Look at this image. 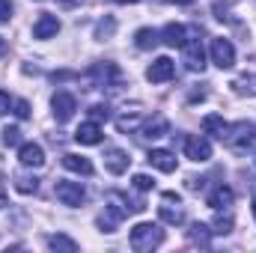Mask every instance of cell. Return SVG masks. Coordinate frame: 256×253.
I'll use <instances>...</instances> for the list:
<instances>
[{
  "mask_svg": "<svg viewBox=\"0 0 256 253\" xmlns=\"http://www.w3.org/2000/svg\"><path fill=\"white\" fill-rule=\"evenodd\" d=\"M220 143L226 146V149H232V152H248V146H254L256 143V126L254 122H226L224 128V134H220Z\"/></svg>",
  "mask_w": 256,
  "mask_h": 253,
  "instance_id": "6da1fadb",
  "label": "cell"
},
{
  "mask_svg": "<svg viewBox=\"0 0 256 253\" xmlns=\"http://www.w3.org/2000/svg\"><path fill=\"white\" fill-rule=\"evenodd\" d=\"M128 242H131V248L137 253H149L164 244V230L158 224H137V226H131Z\"/></svg>",
  "mask_w": 256,
  "mask_h": 253,
  "instance_id": "7a4b0ae2",
  "label": "cell"
},
{
  "mask_svg": "<svg viewBox=\"0 0 256 253\" xmlns=\"http://www.w3.org/2000/svg\"><path fill=\"white\" fill-rule=\"evenodd\" d=\"M182 63H185V68H191V72H202L206 68V51H202L200 33H194L191 39L182 45Z\"/></svg>",
  "mask_w": 256,
  "mask_h": 253,
  "instance_id": "3957f363",
  "label": "cell"
},
{
  "mask_svg": "<svg viewBox=\"0 0 256 253\" xmlns=\"http://www.w3.org/2000/svg\"><path fill=\"white\" fill-rule=\"evenodd\" d=\"M208 54H212V63L218 66V68H232V66H236V48H232V42L224 39V36L212 39Z\"/></svg>",
  "mask_w": 256,
  "mask_h": 253,
  "instance_id": "277c9868",
  "label": "cell"
},
{
  "mask_svg": "<svg viewBox=\"0 0 256 253\" xmlns=\"http://www.w3.org/2000/svg\"><path fill=\"white\" fill-rule=\"evenodd\" d=\"M182 200H179V194H173V190H167L164 194V202L158 206V214H161V220L164 224H170V226H179V224H185V212H182V206H179Z\"/></svg>",
  "mask_w": 256,
  "mask_h": 253,
  "instance_id": "5b68a950",
  "label": "cell"
},
{
  "mask_svg": "<svg viewBox=\"0 0 256 253\" xmlns=\"http://www.w3.org/2000/svg\"><path fill=\"white\" fill-rule=\"evenodd\" d=\"M185 155L196 161V164H206L208 158H212V143H208V137H202V134H188L185 137Z\"/></svg>",
  "mask_w": 256,
  "mask_h": 253,
  "instance_id": "8992f818",
  "label": "cell"
},
{
  "mask_svg": "<svg viewBox=\"0 0 256 253\" xmlns=\"http://www.w3.org/2000/svg\"><path fill=\"white\" fill-rule=\"evenodd\" d=\"M54 194H57V200H60L63 206H72V208L86 200V190H84L80 182H57V185H54Z\"/></svg>",
  "mask_w": 256,
  "mask_h": 253,
  "instance_id": "52a82bcc",
  "label": "cell"
},
{
  "mask_svg": "<svg viewBox=\"0 0 256 253\" xmlns=\"http://www.w3.org/2000/svg\"><path fill=\"white\" fill-rule=\"evenodd\" d=\"M51 110H54L57 122H68V120L74 116V110H78V102H74L72 92H54V98H51Z\"/></svg>",
  "mask_w": 256,
  "mask_h": 253,
  "instance_id": "ba28073f",
  "label": "cell"
},
{
  "mask_svg": "<svg viewBox=\"0 0 256 253\" xmlns=\"http://www.w3.org/2000/svg\"><path fill=\"white\" fill-rule=\"evenodd\" d=\"M176 74V63L170 60V57H158L155 63L146 68V80H152V84H164V80H170Z\"/></svg>",
  "mask_w": 256,
  "mask_h": 253,
  "instance_id": "9c48e42d",
  "label": "cell"
},
{
  "mask_svg": "<svg viewBox=\"0 0 256 253\" xmlns=\"http://www.w3.org/2000/svg\"><path fill=\"white\" fill-rule=\"evenodd\" d=\"M74 140H78L80 146H98V143L104 140L102 126H98L96 120H90V122H80V126H78V131H74Z\"/></svg>",
  "mask_w": 256,
  "mask_h": 253,
  "instance_id": "30bf717a",
  "label": "cell"
},
{
  "mask_svg": "<svg viewBox=\"0 0 256 253\" xmlns=\"http://www.w3.org/2000/svg\"><path fill=\"white\" fill-rule=\"evenodd\" d=\"M194 33H196V30H194V27H185V24H167L161 36H164V42H167L170 48H182Z\"/></svg>",
  "mask_w": 256,
  "mask_h": 253,
  "instance_id": "8fae6325",
  "label": "cell"
},
{
  "mask_svg": "<svg viewBox=\"0 0 256 253\" xmlns=\"http://www.w3.org/2000/svg\"><path fill=\"white\" fill-rule=\"evenodd\" d=\"M57 33H60V18L42 12V15L36 18V24H33V36H36V39H51V36H57Z\"/></svg>",
  "mask_w": 256,
  "mask_h": 253,
  "instance_id": "7c38bea8",
  "label": "cell"
},
{
  "mask_svg": "<svg viewBox=\"0 0 256 253\" xmlns=\"http://www.w3.org/2000/svg\"><path fill=\"white\" fill-rule=\"evenodd\" d=\"M18 161L24 167H42L45 164V149L39 143H21L18 146Z\"/></svg>",
  "mask_w": 256,
  "mask_h": 253,
  "instance_id": "4fadbf2b",
  "label": "cell"
},
{
  "mask_svg": "<svg viewBox=\"0 0 256 253\" xmlns=\"http://www.w3.org/2000/svg\"><path fill=\"white\" fill-rule=\"evenodd\" d=\"M146 161H149L155 170H161V173H173V170H176V155H173L170 149H152V152L146 155Z\"/></svg>",
  "mask_w": 256,
  "mask_h": 253,
  "instance_id": "5bb4252c",
  "label": "cell"
},
{
  "mask_svg": "<svg viewBox=\"0 0 256 253\" xmlns=\"http://www.w3.org/2000/svg\"><path fill=\"white\" fill-rule=\"evenodd\" d=\"M104 167H108L114 176H122L128 167H131V158H128L122 149H108V155H104Z\"/></svg>",
  "mask_w": 256,
  "mask_h": 253,
  "instance_id": "9a60e30c",
  "label": "cell"
},
{
  "mask_svg": "<svg viewBox=\"0 0 256 253\" xmlns=\"http://www.w3.org/2000/svg\"><path fill=\"white\" fill-rule=\"evenodd\" d=\"M232 200H236V194H232V188H226V185H218V188L208 194V208H214V212H220V208H230L232 206Z\"/></svg>",
  "mask_w": 256,
  "mask_h": 253,
  "instance_id": "2e32d148",
  "label": "cell"
},
{
  "mask_svg": "<svg viewBox=\"0 0 256 253\" xmlns=\"http://www.w3.org/2000/svg\"><path fill=\"white\" fill-rule=\"evenodd\" d=\"M63 167L66 170H72V173H80V176H92L96 173V167H92V161L90 158H84V155H63Z\"/></svg>",
  "mask_w": 256,
  "mask_h": 253,
  "instance_id": "e0dca14e",
  "label": "cell"
},
{
  "mask_svg": "<svg viewBox=\"0 0 256 253\" xmlns=\"http://www.w3.org/2000/svg\"><path fill=\"white\" fill-rule=\"evenodd\" d=\"M188 242L196 244V248H208L212 244V230L206 224H194L191 230H188Z\"/></svg>",
  "mask_w": 256,
  "mask_h": 253,
  "instance_id": "ac0fdd59",
  "label": "cell"
},
{
  "mask_svg": "<svg viewBox=\"0 0 256 253\" xmlns=\"http://www.w3.org/2000/svg\"><path fill=\"white\" fill-rule=\"evenodd\" d=\"M170 131V122L164 120V116H152L146 126H143V137H149V140H155V137H164Z\"/></svg>",
  "mask_w": 256,
  "mask_h": 253,
  "instance_id": "d6986e66",
  "label": "cell"
},
{
  "mask_svg": "<svg viewBox=\"0 0 256 253\" xmlns=\"http://www.w3.org/2000/svg\"><path fill=\"white\" fill-rule=\"evenodd\" d=\"M134 45H137L140 51H149V48L158 45V33H155L152 27H140V30L134 33Z\"/></svg>",
  "mask_w": 256,
  "mask_h": 253,
  "instance_id": "ffe728a7",
  "label": "cell"
},
{
  "mask_svg": "<svg viewBox=\"0 0 256 253\" xmlns=\"http://www.w3.org/2000/svg\"><path fill=\"white\" fill-rule=\"evenodd\" d=\"M224 128H226L224 116H218V114H208V116H202V131H206V134H212V137H218V140H220Z\"/></svg>",
  "mask_w": 256,
  "mask_h": 253,
  "instance_id": "44dd1931",
  "label": "cell"
},
{
  "mask_svg": "<svg viewBox=\"0 0 256 253\" xmlns=\"http://www.w3.org/2000/svg\"><path fill=\"white\" fill-rule=\"evenodd\" d=\"M48 248L51 250H63V253H74L78 242H72L68 236H48Z\"/></svg>",
  "mask_w": 256,
  "mask_h": 253,
  "instance_id": "7402d4cb",
  "label": "cell"
},
{
  "mask_svg": "<svg viewBox=\"0 0 256 253\" xmlns=\"http://www.w3.org/2000/svg\"><path fill=\"white\" fill-rule=\"evenodd\" d=\"M90 74H96L102 84H110V80H116V78H120V72H116V66H114V63H104V66L98 63V66H92V72H90Z\"/></svg>",
  "mask_w": 256,
  "mask_h": 253,
  "instance_id": "603a6c76",
  "label": "cell"
},
{
  "mask_svg": "<svg viewBox=\"0 0 256 253\" xmlns=\"http://www.w3.org/2000/svg\"><path fill=\"white\" fill-rule=\"evenodd\" d=\"M212 232H214V236H226V232H232V218H230V214H226V218H224V214H218V218H214V230H212Z\"/></svg>",
  "mask_w": 256,
  "mask_h": 253,
  "instance_id": "cb8c5ba5",
  "label": "cell"
},
{
  "mask_svg": "<svg viewBox=\"0 0 256 253\" xmlns=\"http://www.w3.org/2000/svg\"><path fill=\"white\" fill-rule=\"evenodd\" d=\"M36 188H39V182L30 179V176H18L15 179V190H21V194H36Z\"/></svg>",
  "mask_w": 256,
  "mask_h": 253,
  "instance_id": "d4e9b609",
  "label": "cell"
},
{
  "mask_svg": "<svg viewBox=\"0 0 256 253\" xmlns=\"http://www.w3.org/2000/svg\"><path fill=\"white\" fill-rule=\"evenodd\" d=\"M90 120H96V122L104 120V122H108V120H110V108H108V104H92V108H90Z\"/></svg>",
  "mask_w": 256,
  "mask_h": 253,
  "instance_id": "484cf974",
  "label": "cell"
},
{
  "mask_svg": "<svg viewBox=\"0 0 256 253\" xmlns=\"http://www.w3.org/2000/svg\"><path fill=\"white\" fill-rule=\"evenodd\" d=\"M3 143H6V146H21V131L15 126L3 128Z\"/></svg>",
  "mask_w": 256,
  "mask_h": 253,
  "instance_id": "4316f807",
  "label": "cell"
},
{
  "mask_svg": "<svg viewBox=\"0 0 256 253\" xmlns=\"http://www.w3.org/2000/svg\"><path fill=\"white\" fill-rule=\"evenodd\" d=\"M131 182H134V188H137V190H152V188H155V179H152V176H146V173H137Z\"/></svg>",
  "mask_w": 256,
  "mask_h": 253,
  "instance_id": "83f0119b",
  "label": "cell"
},
{
  "mask_svg": "<svg viewBox=\"0 0 256 253\" xmlns=\"http://www.w3.org/2000/svg\"><path fill=\"white\" fill-rule=\"evenodd\" d=\"M114 30H116V21H114V18H108V21H102V24L96 27V39H108Z\"/></svg>",
  "mask_w": 256,
  "mask_h": 253,
  "instance_id": "f1b7e54d",
  "label": "cell"
},
{
  "mask_svg": "<svg viewBox=\"0 0 256 253\" xmlns=\"http://www.w3.org/2000/svg\"><path fill=\"white\" fill-rule=\"evenodd\" d=\"M137 126H140V116H120L116 120V128L120 131H134Z\"/></svg>",
  "mask_w": 256,
  "mask_h": 253,
  "instance_id": "f546056e",
  "label": "cell"
},
{
  "mask_svg": "<svg viewBox=\"0 0 256 253\" xmlns=\"http://www.w3.org/2000/svg\"><path fill=\"white\" fill-rule=\"evenodd\" d=\"M15 116H18V120H27V116H30V104H27L24 98H15Z\"/></svg>",
  "mask_w": 256,
  "mask_h": 253,
  "instance_id": "4dcf8cb0",
  "label": "cell"
},
{
  "mask_svg": "<svg viewBox=\"0 0 256 253\" xmlns=\"http://www.w3.org/2000/svg\"><path fill=\"white\" fill-rule=\"evenodd\" d=\"M12 15V0H0V24H6Z\"/></svg>",
  "mask_w": 256,
  "mask_h": 253,
  "instance_id": "1f68e13d",
  "label": "cell"
},
{
  "mask_svg": "<svg viewBox=\"0 0 256 253\" xmlns=\"http://www.w3.org/2000/svg\"><path fill=\"white\" fill-rule=\"evenodd\" d=\"M6 110H9V96H6V92H0V116H3Z\"/></svg>",
  "mask_w": 256,
  "mask_h": 253,
  "instance_id": "d6a6232c",
  "label": "cell"
},
{
  "mask_svg": "<svg viewBox=\"0 0 256 253\" xmlns=\"http://www.w3.org/2000/svg\"><path fill=\"white\" fill-rule=\"evenodd\" d=\"M6 48H9V45H6V39H3V36H0V57H3V54H6Z\"/></svg>",
  "mask_w": 256,
  "mask_h": 253,
  "instance_id": "836d02e7",
  "label": "cell"
},
{
  "mask_svg": "<svg viewBox=\"0 0 256 253\" xmlns=\"http://www.w3.org/2000/svg\"><path fill=\"white\" fill-rule=\"evenodd\" d=\"M3 206H6V194L0 190V208H3Z\"/></svg>",
  "mask_w": 256,
  "mask_h": 253,
  "instance_id": "e575fe53",
  "label": "cell"
},
{
  "mask_svg": "<svg viewBox=\"0 0 256 253\" xmlns=\"http://www.w3.org/2000/svg\"><path fill=\"white\" fill-rule=\"evenodd\" d=\"M114 3H137V0H114Z\"/></svg>",
  "mask_w": 256,
  "mask_h": 253,
  "instance_id": "d590c367",
  "label": "cell"
},
{
  "mask_svg": "<svg viewBox=\"0 0 256 253\" xmlns=\"http://www.w3.org/2000/svg\"><path fill=\"white\" fill-rule=\"evenodd\" d=\"M173 3H194V0H173Z\"/></svg>",
  "mask_w": 256,
  "mask_h": 253,
  "instance_id": "8d00e7d4",
  "label": "cell"
},
{
  "mask_svg": "<svg viewBox=\"0 0 256 253\" xmlns=\"http://www.w3.org/2000/svg\"><path fill=\"white\" fill-rule=\"evenodd\" d=\"M63 3H68V6H74V3H78V0H63Z\"/></svg>",
  "mask_w": 256,
  "mask_h": 253,
  "instance_id": "74e56055",
  "label": "cell"
},
{
  "mask_svg": "<svg viewBox=\"0 0 256 253\" xmlns=\"http://www.w3.org/2000/svg\"><path fill=\"white\" fill-rule=\"evenodd\" d=\"M254 218H256V200H254Z\"/></svg>",
  "mask_w": 256,
  "mask_h": 253,
  "instance_id": "f35d334b",
  "label": "cell"
},
{
  "mask_svg": "<svg viewBox=\"0 0 256 253\" xmlns=\"http://www.w3.org/2000/svg\"><path fill=\"white\" fill-rule=\"evenodd\" d=\"M254 164H256V155H254Z\"/></svg>",
  "mask_w": 256,
  "mask_h": 253,
  "instance_id": "ab89813d",
  "label": "cell"
}]
</instances>
